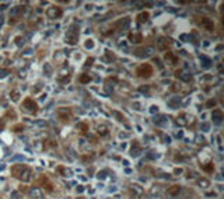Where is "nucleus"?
<instances>
[{
	"instance_id": "obj_1",
	"label": "nucleus",
	"mask_w": 224,
	"mask_h": 199,
	"mask_svg": "<svg viewBox=\"0 0 224 199\" xmlns=\"http://www.w3.org/2000/svg\"><path fill=\"white\" fill-rule=\"evenodd\" d=\"M11 175L17 179H20L22 182H28L31 179V175H32V171L31 168L25 164H14L11 166Z\"/></svg>"
},
{
	"instance_id": "obj_2",
	"label": "nucleus",
	"mask_w": 224,
	"mask_h": 199,
	"mask_svg": "<svg viewBox=\"0 0 224 199\" xmlns=\"http://www.w3.org/2000/svg\"><path fill=\"white\" fill-rule=\"evenodd\" d=\"M66 42L69 45H76L79 42V28L77 25H72L66 34Z\"/></svg>"
},
{
	"instance_id": "obj_3",
	"label": "nucleus",
	"mask_w": 224,
	"mask_h": 199,
	"mask_svg": "<svg viewBox=\"0 0 224 199\" xmlns=\"http://www.w3.org/2000/svg\"><path fill=\"white\" fill-rule=\"evenodd\" d=\"M136 73H137V76H140V77L149 79L150 76L153 75V66L150 65V63H143V65H140L139 67H137Z\"/></svg>"
},
{
	"instance_id": "obj_4",
	"label": "nucleus",
	"mask_w": 224,
	"mask_h": 199,
	"mask_svg": "<svg viewBox=\"0 0 224 199\" xmlns=\"http://www.w3.org/2000/svg\"><path fill=\"white\" fill-rule=\"evenodd\" d=\"M22 108H24L25 111H28V112L35 114L38 111V104L34 101V98L27 97L24 101H22Z\"/></svg>"
},
{
	"instance_id": "obj_5",
	"label": "nucleus",
	"mask_w": 224,
	"mask_h": 199,
	"mask_svg": "<svg viewBox=\"0 0 224 199\" xmlns=\"http://www.w3.org/2000/svg\"><path fill=\"white\" fill-rule=\"evenodd\" d=\"M62 14H63V11H62V9H60L59 6H51V7H48V10H46V17L51 18V20L60 18Z\"/></svg>"
},
{
	"instance_id": "obj_6",
	"label": "nucleus",
	"mask_w": 224,
	"mask_h": 199,
	"mask_svg": "<svg viewBox=\"0 0 224 199\" xmlns=\"http://www.w3.org/2000/svg\"><path fill=\"white\" fill-rule=\"evenodd\" d=\"M129 191H130V195H132V199H140L144 194V189L137 185V184H132L129 187Z\"/></svg>"
},
{
	"instance_id": "obj_7",
	"label": "nucleus",
	"mask_w": 224,
	"mask_h": 199,
	"mask_svg": "<svg viewBox=\"0 0 224 199\" xmlns=\"http://www.w3.org/2000/svg\"><path fill=\"white\" fill-rule=\"evenodd\" d=\"M56 115H58L59 118L62 119L63 122H66V121H69L70 118H72V114H70V109L69 108H58V111H56Z\"/></svg>"
},
{
	"instance_id": "obj_8",
	"label": "nucleus",
	"mask_w": 224,
	"mask_h": 199,
	"mask_svg": "<svg viewBox=\"0 0 224 199\" xmlns=\"http://www.w3.org/2000/svg\"><path fill=\"white\" fill-rule=\"evenodd\" d=\"M39 184L42 185V188L45 189L46 192H52V191H53V184L49 181V178H48V177H45V175H43V177L41 178Z\"/></svg>"
},
{
	"instance_id": "obj_9",
	"label": "nucleus",
	"mask_w": 224,
	"mask_h": 199,
	"mask_svg": "<svg viewBox=\"0 0 224 199\" xmlns=\"http://www.w3.org/2000/svg\"><path fill=\"white\" fill-rule=\"evenodd\" d=\"M70 79H72V76H70V72L69 70H60L59 72V75H58V80L60 81V83H69L70 81Z\"/></svg>"
},
{
	"instance_id": "obj_10",
	"label": "nucleus",
	"mask_w": 224,
	"mask_h": 199,
	"mask_svg": "<svg viewBox=\"0 0 224 199\" xmlns=\"http://www.w3.org/2000/svg\"><path fill=\"white\" fill-rule=\"evenodd\" d=\"M200 25H202L204 30H207V31H213V30H214V22L212 21L210 18H202Z\"/></svg>"
},
{
	"instance_id": "obj_11",
	"label": "nucleus",
	"mask_w": 224,
	"mask_h": 199,
	"mask_svg": "<svg viewBox=\"0 0 224 199\" xmlns=\"http://www.w3.org/2000/svg\"><path fill=\"white\" fill-rule=\"evenodd\" d=\"M129 41L133 43H140L143 41V35L140 33H130L129 34Z\"/></svg>"
},
{
	"instance_id": "obj_12",
	"label": "nucleus",
	"mask_w": 224,
	"mask_h": 199,
	"mask_svg": "<svg viewBox=\"0 0 224 199\" xmlns=\"http://www.w3.org/2000/svg\"><path fill=\"white\" fill-rule=\"evenodd\" d=\"M129 24H130V18H129V17H125L123 20H119V21L115 22L113 27L115 28H128Z\"/></svg>"
},
{
	"instance_id": "obj_13",
	"label": "nucleus",
	"mask_w": 224,
	"mask_h": 199,
	"mask_svg": "<svg viewBox=\"0 0 224 199\" xmlns=\"http://www.w3.org/2000/svg\"><path fill=\"white\" fill-rule=\"evenodd\" d=\"M212 118H213V121L216 124H220L221 119H223V111L221 109H214L213 112H212Z\"/></svg>"
},
{
	"instance_id": "obj_14",
	"label": "nucleus",
	"mask_w": 224,
	"mask_h": 199,
	"mask_svg": "<svg viewBox=\"0 0 224 199\" xmlns=\"http://www.w3.org/2000/svg\"><path fill=\"white\" fill-rule=\"evenodd\" d=\"M140 151H142V147H140L139 142H136V140H134V143L132 145V149H130V154H132L133 157L134 156H139Z\"/></svg>"
},
{
	"instance_id": "obj_15",
	"label": "nucleus",
	"mask_w": 224,
	"mask_h": 199,
	"mask_svg": "<svg viewBox=\"0 0 224 199\" xmlns=\"http://www.w3.org/2000/svg\"><path fill=\"white\" fill-rule=\"evenodd\" d=\"M167 48H168V41H167L165 38H158V41H157V49L167 51Z\"/></svg>"
},
{
	"instance_id": "obj_16",
	"label": "nucleus",
	"mask_w": 224,
	"mask_h": 199,
	"mask_svg": "<svg viewBox=\"0 0 224 199\" xmlns=\"http://www.w3.org/2000/svg\"><path fill=\"white\" fill-rule=\"evenodd\" d=\"M176 77H179V79H182V80H185V81H189L192 76L189 75V73H185L184 70H178L176 72Z\"/></svg>"
},
{
	"instance_id": "obj_17",
	"label": "nucleus",
	"mask_w": 224,
	"mask_h": 199,
	"mask_svg": "<svg viewBox=\"0 0 224 199\" xmlns=\"http://www.w3.org/2000/svg\"><path fill=\"white\" fill-rule=\"evenodd\" d=\"M58 171L60 172L63 177H72V174H73V172H72V170H70V168H66V167H59Z\"/></svg>"
},
{
	"instance_id": "obj_18",
	"label": "nucleus",
	"mask_w": 224,
	"mask_h": 199,
	"mask_svg": "<svg viewBox=\"0 0 224 199\" xmlns=\"http://www.w3.org/2000/svg\"><path fill=\"white\" fill-rule=\"evenodd\" d=\"M179 192H181V187H179V185H172L171 188H168V194L172 195V196L178 195Z\"/></svg>"
},
{
	"instance_id": "obj_19",
	"label": "nucleus",
	"mask_w": 224,
	"mask_h": 199,
	"mask_svg": "<svg viewBox=\"0 0 224 199\" xmlns=\"http://www.w3.org/2000/svg\"><path fill=\"white\" fill-rule=\"evenodd\" d=\"M22 11H24V9L18 6V7H13V9H11L10 14H11V17H18V16H21Z\"/></svg>"
},
{
	"instance_id": "obj_20",
	"label": "nucleus",
	"mask_w": 224,
	"mask_h": 199,
	"mask_svg": "<svg viewBox=\"0 0 224 199\" xmlns=\"http://www.w3.org/2000/svg\"><path fill=\"white\" fill-rule=\"evenodd\" d=\"M150 14L147 13V11H143V13H140V14H137V21L139 22H146L147 20H149Z\"/></svg>"
},
{
	"instance_id": "obj_21",
	"label": "nucleus",
	"mask_w": 224,
	"mask_h": 199,
	"mask_svg": "<svg viewBox=\"0 0 224 199\" xmlns=\"http://www.w3.org/2000/svg\"><path fill=\"white\" fill-rule=\"evenodd\" d=\"M197 185L202 187V188H207V187H210V181L206 179V178H199L197 179Z\"/></svg>"
},
{
	"instance_id": "obj_22",
	"label": "nucleus",
	"mask_w": 224,
	"mask_h": 199,
	"mask_svg": "<svg viewBox=\"0 0 224 199\" xmlns=\"http://www.w3.org/2000/svg\"><path fill=\"white\" fill-rule=\"evenodd\" d=\"M165 60L170 63V65H175V63H176V58L172 54H171V52H168V54L165 55Z\"/></svg>"
},
{
	"instance_id": "obj_23",
	"label": "nucleus",
	"mask_w": 224,
	"mask_h": 199,
	"mask_svg": "<svg viewBox=\"0 0 224 199\" xmlns=\"http://www.w3.org/2000/svg\"><path fill=\"white\" fill-rule=\"evenodd\" d=\"M52 72H53V67H52L51 63H45V65H43V73H45L46 76H51L52 75Z\"/></svg>"
},
{
	"instance_id": "obj_24",
	"label": "nucleus",
	"mask_w": 224,
	"mask_h": 199,
	"mask_svg": "<svg viewBox=\"0 0 224 199\" xmlns=\"http://www.w3.org/2000/svg\"><path fill=\"white\" fill-rule=\"evenodd\" d=\"M10 97L13 101H18V100H20V91H18V90H11Z\"/></svg>"
},
{
	"instance_id": "obj_25",
	"label": "nucleus",
	"mask_w": 224,
	"mask_h": 199,
	"mask_svg": "<svg viewBox=\"0 0 224 199\" xmlns=\"http://www.w3.org/2000/svg\"><path fill=\"white\" fill-rule=\"evenodd\" d=\"M98 133L101 135V136H107L108 135V128L105 126V125H100V126H98Z\"/></svg>"
},
{
	"instance_id": "obj_26",
	"label": "nucleus",
	"mask_w": 224,
	"mask_h": 199,
	"mask_svg": "<svg viewBox=\"0 0 224 199\" xmlns=\"http://www.w3.org/2000/svg\"><path fill=\"white\" fill-rule=\"evenodd\" d=\"M90 80H91V77H90V75H81L80 76V79H79V81L80 83H83V84H85V83H90Z\"/></svg>"
},
{
	"instance_id": "obj_27",
	"label": "nucleus",
	"mask_w": 224,
	"mask_h": 199,
	"mask_svg": "<svg viewBox=\"0 0 224 199\" xmlns=\"http://www.w3.org/2000/svg\"><path fill=\"white\" fill-rule=\"evenodd\" d=\"M203 170H204L206 172H213L214 171V164L213 163H207V164L203 166Z\"/></svg>"
},
{
	"instance_id": "obj_28",
	"label": "nucleus",
	"mask_w": 224,
	"mask_h": 199,
	"mask_svg": "<svg viewBox=\"0 0 224 199\" xmlns=\"http://www.w3.org/2000/svg\"><path fill=\"white\" fill-rule=\"evenodd\" d=\"M112 114H113V117H116L119 122H125V119H126V118H125V115H122V114L118 112V111H113Z\"/></svg>"
},
{
	"instance_id": "obj_29",
	"label": "nucleus",
	"mask_w": 224,
	"mask_h": 199,
	"mask_svg": "<svg viewBox=\"0 0 224 199\" xmlns=\"http://www.w3.org/2000/svg\"><path fill=\"white\" fill-rule=\"evenodd\" d=\"M77 129H80V132H87V130H88V126L85 124H77Z\"/></svg>"
},
{
	"instance_id": "obj_30",
	"label": "nucleus",
	"mask_w": 224,
	"mask_h": 199,
	"mask_svg": "<svg viewBox=\"0 0 224 199\" xmlns=\"http://www.w3.org/2000/svg\"><path fill=\"white\" fill-rule=\"evenodd\" d=\"M85 48H87V49L94 48V42H92V39H88V41L85 42Z\"/></svg>"
},
{
	"instance_id": "obj_31",
	"label": "nucleus",
	"mask_w": 224,
	"mask_h": 199,
	"mask_svg": "<svg viewBox=\"0 0 224 199\" xmlns=\"http://www.w3.org/2000/svg\"><path fill=\"white\" fill-rule=\"evenodd\" d=\"M10 72L9 70H6V69H3V70H0V79H3V77H6V76L9 75Z\"/></svg>"
},
{
	"instance_id": "obj_32",
	"label": "nucleus",
	"mask_w": 224,
	"mask_h": 199,
	"mask_svg": "<svg viewBox=\"0 0 224 199\" xmlns=\"http://www.w3.org/2000/svg\"><path fill=\"white\" fill-rule=\"evenodd\" d=\"M92 62H94V59H92V58H88V59H87V60H85V67H88V66H91V65H92Z\"/></svg>"
},
{
	"instance_id": "obj_33",
	"label": "nucleus",
	"mask_w": 224,
	"mask_h": 199,
	"mask_svg": "<svg viewBox=\"0 0 224 199\" xmlns=\"http://www.w3.org/2000/svg\"><path fill=\"white\" fill-rule=\"evenodd\" d=\"M206 105H207V107H214V105H216V100H209V101L206 102Z\"/></svg>"
},
{
	"instance_id": "obj_34",
	"label": "nucleus",
	"mask_w": 224,
	"mask_h": 199,
	"mask_svg": "<svg viewBox=\"0 0 224 199\" xmlns=\"http://www.w3.org/2000/svg\"><path fill=\"white\" fill-rule=\"evenodd\" d=\"M21 39H22L21 37H17V38H16V43L18 45V46H21L22 43H24V42H21Z\"/></svg>"
},
{
	"instance_id": "obj_35",
	"label": "nucleus",
	"mask_w": 224,
	"mask_h": 199,
	"mask_svg": "<svg viewBox=\"0 0 224 199\" xmlns=\"http://www.w3.org/2000/svg\"><path fill=\"white\" fill-rule=\"evenodd\" d=\"M21 129H24L22 125H17V126H14V132H21Z\"/></svg>"
},
{
	"instance_id": "obj_36",
	"label": "nucleus",
	"mask_w": 224,
	"mask_h": 199,
	"mask_svg": "<svg viewBox=\"0 0 224 199\" xmlns=\"http://www.w3.org/2000/svg\"><path fill=\"white\" fill-rule=\"evenodd\" d=\"M4 129V119H0V132Z\"/></svg>"
},
{
	"instance_id": "obj_37",
	"label": "nucleus",
	"mask_w": 224,
	"mask_h": 199,
	"mask_svg": "<svg viewBox=\"0 0 224 199\" xmlns=\"http://www.w3.org/2000/svg\"><path fill=\"white\" fill-rule=\"evenodd\" d=\"M155 108H157V107H155V105H153V107H151V112H155V111H157Z\"/></svg>"
},
{
	"instance_id": "obj_38",
	"label": "nucleus",
	"mask_w": 224,
	"mask_h": 199,
	"mask_svg": "<svg viewBox=\"0 0 224 199\" xmlns=\"http://www.w3.org/2000/svg\"><path fill=\"white\" fill-rule=\"evenodd\" d=\"M1 22H3V17H0V25H1Z\"/></svg>"
}]
</instances>
